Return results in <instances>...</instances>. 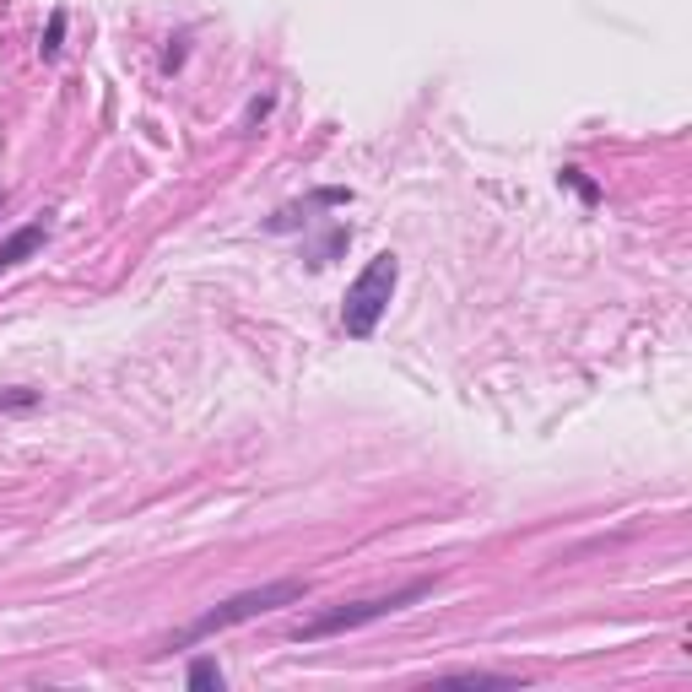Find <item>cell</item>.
Returning <instances> with one entry per match:
<instances>
[{"label":"cell","mask_w":692,"mask_h":692,"mask_svg":"<svg viewBox=\"0 0 692 692\" xmlns=\"http://www.w3.org/2000/svg\"><path fill=\"white\" fill-rule=\"evenodd\" d=\"M44 244H49V222H28V228L6 233V238H0V276L17 271V265H28Z\"/></svg>","instance_id":"4"},{"label":"cell","mask_w":692,"mask_h":692,"mask_svg":"<svg viewBox=\"0 0 692 692\" xmlns=\"http://www.w3.org/2000/svg\"><path fill=\"white\" fill-rule=\"evenodd\" d=\"M444 682H465V687H519V676H509V671H444Z\"/></svg>","instance_id":"5"},{"label":"cell","mask_w":692,"mask_h":692,"mask_svg":"<svg viewBox=\"0 0 692 692\" xmlns=\"http://www.w3.org/2000/svg\"><path fill=\"white\" fill-rule=\"evenodd\" d=\"M303 595H309L303 579H276V584H260V590H238L228 601H217L211 611H201L190 628L173 633L168 649H195V644H206L211 633H228V628H244V622H255V617H271L276 606H298Z\"/></svg>","instance_id":"1"},{"label":"cell","mask_w":692,"mask_h":692,"mask_svg":"<svg viewBox=\"0 0 692 692\" xmlns=\"http://www.w3.org/2000/svg\"><path fill=\"white\" fill-rule=\"evenodd\" d=\"M395 282H401V260L384 249V255H374L357 271V282L346 287V298H341V325H346V336H357V341H368L379 330V319L384 309H390V298H395Z\"/></svg>","instance_id":"3"},{"label":"cell","mask_w":692,"mask_h":692,"mask_svg":"<svg viewBox=\"0 0 692 692\" xmlns=\"http://www.w3.org/2000/svg\"><path fill=\"white\" fill-rule=\"evenodd\" d=\"M184 682H190V687H228V676H222V665H217V660H195Z\"/></svg>","instance_id":"6"},{"label":"cell","mask_w":692,"mask_h":692,"mask_svg":"<svg viewBox=\"0 0 692 692\" xmlns=\"http://www.w3.org/2000/svg\"><path fill=\"white\" fill-rule=\"evenodd\" d=\"M60 44H65V11H49V28H44V44H38V55L55 60Z\"/></svg>","instance_id":"7"},{"label":"cell","mask_w":692,"mask_h":692,"mask_svg":"<svg viewBox=\"0 0 692 692\" xmlns=\"http://www.w3.org/2000/svg\"><path fill=\"white\" fill-rule=\"evenodd\" d=\"M563 184H574V190L584 195V201H595V184L584 179V168H563Z\"/></svg>","instance_id":"9"},{"label":"cell","mask_w":692,"mask_h":692,"mask_svg":"<svg viewBox=\"0 0 692 692\" xmlns=\"http://www.w3.org/2000/svg\"><path fill=\"white\" fill-rule=\"evenodd\" d=\"M44 395L38 390H28V384H17V390H0V411H33Z\"/></svg>","instance_id":"8"},{"label":"cell","mask_w":692,"mask_h":692,"mask_svg":"<svg viewBox=\"0 0 692 692\" xmlns=\"http://www.w3.org/2000/svg\"><path fill=\"white\" fill-rule=\"evenodd\" d=\"M422 595H433V579L401 584V590H390V595H368V601L330 606V611H319V617L303 622L292 638H298V644H319V638H336V633H357V628H368V622H384V617H395V611L417 606Z\"/></svg>","instance_id":"2"},{"label":"cell","mask_w":692,"mask_h":692,"mask_svg":"<svg viewBox=\"0 0 692 692\" xmlns=\"http://www.w3.org/2000/svg\"><path fill=\"white\" fill-rule=\"evenodd\" d=\"M0 211H6V190H0Z\"/></svg>","instance_id":"10"}]
</instances>
